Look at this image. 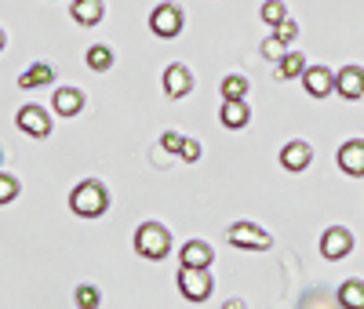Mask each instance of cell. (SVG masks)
Here are the masks:
<instances>
[{
  "label": "cell",
  "mask_w": 364,
  "mask_h": 309,
  "mask_svg": "<svg viewBox=\"0 0 364 309\" xmlns=\"http://www.w3.org/2000/svg\"><path fill=\"white\" fill-rule=\"evenodd\" d=\"M273 33H277V37H281L284 44H291V40H295V33H299V26H295L291 18H284L281 26H273Z\"/></svg>",
  "instance_id": "cell-26"
},
{
  "label": "cell",
  "mask_w": 364,
  "mask_h": 309,
  "mask_svg": "<svg viewBox=\"0 0 364 309\" xmlns=\"http://www.w3.org/2000/svg\"><path fill=\"white\" fill-rule=\"evenodd\" d=\"M310 146L306 142H288L284 149H281V168L284 171H306L310 168Z\"/></svg>",
  "instance_id": "cell-11"
},
{
  "label": "cell",
  "mask_w": 364,
  "mask_h": 309,
  "mask_svg": "<svg viewBox=\"0 0 364 309\" xmlns=\"http://www.w3.org/2000/svg\"><path fill=\"white\" fill-rule=\"evenodd\" d=\"M178 262H182V266H200V269H208V266H211V247H208L204 240H190V244H182Z\"/></svg>",
  "instance_id": "cell-14"
},
{
  "label": "cell",
  "mask_w": 364,
  "mask_h": 309,
  "mask_svg": "<svg viewBox=\"0 0 364 309\" xmlns=\"http://www.w3.org/2000/svg\"><path fill=\"white\" fill-rule=\"evenodd\" d=\"M70 207H73V215H80V219H99V215H106V207H109V197L95 178H87L70 193Z\"/></svg>",
  "instance_id": "cell-1"
},
{
  "label": "cell",
  "mask_w": 364,
  "mask_h": 309,
  "mask_svg": "<svg viewBox=\"0 0 364 309\" xmlns=\"http://www.w3.org/2000/svg\"><path fill=\"white\" fill-rule=\"evenodd\" d=\"M135 251L142 259H164L171 251V237L161 222H142L135 229Z\"/></svg>",
  "instance_id": "cell-2"
},
{
  "label": "cell",
  "mask_w": 364,
  "mask_h": 309,
  "mask_svg": "<svg viewBox=\"0 0 364 309\" xmlns=\"http://www.w3.org/2000/svg\"><path fill=\"white\" fill-rule=\"evenodd\" d=\"M306 73V58L302 55H295V51H288L281 62H277V77H284V80H291V77H302Z\"/></svg>",
  "instance_id": "cell-18"
},
{
  "label": "cell",
  "mask_w": 364,
  "mask_h": 309,
  "mask_svg": "<svg viewBox=\"0 0 364 309\" xmlns=\"http://www.w3.org/2000/svg\"><path fill=\"white\" fill-rule=\"evenodd\" d=\"M219 116H223V128H245V124H248V106H245V99H226Z\"/></svg>",
  "instance_id": "cell-16"
},
{
  "label": "cell",
  "mask_w": 364,
  "mask_h": 309,
  "mask_svg": "<svg viewBox=\"0 0 364 309\" xmlns=\"http://www.w3.org/2000/svg\"><path fill=\"white\" fill-rule=\"evenodd\" d=\"M77 305H87V309H91V305H99V291H95V288H87V284L77 288Z\"/></svg>",
  "instance_id": "cell-27"
},
{
  "label": "cell",
  "mask_w": 364,
  "mask_h": 309,
  "mask_svg": "<svg viewBox=\"0 0 364 309\" xmlns=\"http://www.w3.org/2000/svg\"><path fill=\"white\" fill-rule=\"evenodd\" d=\"M336 161H339V168H343L350 178H360V175H364V142H360V139H353V142H343Z\"/></svg>",
  "instance_id": "cell-9"
},
{
  "label": "cell",
  "mask_w": 364,
  "mask_h": 309,
  "mask_svg": "<svg viewBox=\"0 0 364 309\" xmlns=\"http://www.w3.org/2000/svg\"><path fill=\"white\" fill-rule=\"evenodd\" d=\"M230 244H233V247H245V251H266V247L273 244V237H269L262 226L233 222V226H230Z\"/></svg>",
  "instance_id": "cell-4"
},
{
  "label": "cell",
  "mask_w": 364,
  "mask_h": 309,
  "mask_svg": "<svg viewBox=\"0 0 364 309\" xmlns=\"http://www.w3.org/2000/svg\"><path fill=\"white\" fill-rule=\"evenodd\" d=\"M51 106H55L58 116H77L80 106H84V95H80V91H73V87H58L55 99H51Z\"/></svg>",
  "instance_id": "cell-13"
},
{
  "label": "cell",
  "mask_w": 364,
  "mask_h": 309,
  "mask_svg": "<svg viewBox=\"0 0 364 309\" xmlns=\"http://www.w3.org/2000/svg\"><path fill=\"white\" fill-rule=\"evenodd\" d=\"M350 251H353V237H350V229L331 226L328 233H321V255H324V259H343V255H350Z\"/></svg>",
  "instance_id": "cell-8"
},
{
  "label": "cell",
  "mask_w": 364,
  "mask_h": 309,
  "mask_svg": "<svg viewBox=\"0 0 364 309\" xmlns=\"http://www.w3.org/2000/svg\"><path fill=\"white\" fill-rule=\"evenodd\" d=\"M0 48H4V33H0Z\"/></svg>",
  "instance_id": "cell-29"
},
{
  "label": "cell",
  "mask_w": 364,
  "mask_h": 309,
  "mask_svg": "<svg viewBox=\"0 0 364 309\" xmlns=\"http://www.w3.org/2000/svg\"><path fill=\"white\" fill-rule=\"evenodd\" d=\"M164 91H168V99H182V95H190V70L186 66H168L164 70Z\"/></svg>",
  "instance_id": "cell-12"
},
{
  "label": "cell",
  "mask_w": 364,
  "mask_h": 309,
  "mask_svg": "<svg viewBox=\"0 0 364 309\" xmlns=\"http://www.w3.org/2000/svg\"><path fill=\"white\" fill-rule=\"evenodd\" d=\"M336 91H339L346 102L360 99V95H364V70H357V66L339 70V73H336Z\"/></svg>",
  "instance_id": "cell-10"
},
{
  "label": "cell",
  "mask_w": 364,
  "mask_h": 309,
  "mask_svg": "<svg viewBox=\"0 0 364 309\" xmlns=\"http://www.w3.org/2000/svg\"><path fill=\"white\" fill-rule=\"evenodd\" d=\"M161 146H164L168 153H178V149H182V135H175V131H164V135H161Z\"/></svg>",
  "instance_id": "cell-28"
},
{
  "label": "cell",
  "mask_w": 364,
  "mask_h": 309,
  "mask_svg": "<svg viewBox=\"0 0 364 309\" xmlns=\"http://www.w3.org/2000/svg\"><path fill=\"white\" fill-rule=\"evenodd\" d=\"M339 302H343V305H350V309H364V284L346 281V284L339 288Z\"/></svg>",
  "instance_id": "cell-20"
},
{
  "label": "cell",
  "mask_w": 364,
  "mask_h": 309,
  "mask_svg": "<svg viewBox=\"0 0 364 309\" xmlns=\"http://www.w3.org/2000/svg\"><path fill=\"white\" fill-rule=\"evenodd\" d=\"M284 48H288V44H284V40H281L277 33H273V37H266V40H262V55H266V58H273V62H281V58L288 55Z\"/></svg>",
  "instance_id": "cell-22"
},
{
  "label": "cell",
  "mask_w": 364,
  "mask_h": 309,
  "mask_svg": "<svg viewBox=\"0 0 364 309\" xmlns=\"http://www.w3.org/2000/svg\"><path fill=\"white\" fill-rule=\"evenodd\" d=\"M73 22L99 26L102 22V0H73Z\"/></svg>",
  "instance_id": "cell-15"
},
{
  "label": "cell",
  "mask_w": 364,
  "mask_h": 309,
  "mask_svg": "<svg viewBox=\"0 0 364 309\" xmlns=\"http://www.w3.org/2000/svg\"><path fill=\"white\" fill-rule=\"evenodd\" d=\"M149 29H154L157 37H164V40L178 37L182 33V11L175 4H157L154 15H149Z\"/></svg>",
  "instance_id": "cell-5"
},
{
  "label": "cell",
  "mask_w": 364,
  "mask_h": 309,
  "mask_svg": "<svg viewBox=\"0 0 364 309\" xmlns=\"http://www.w3.org/2000/svg\"><path fill=\"white\" fill-rule=\"evenodd\" d=\"M245 91H248L245 77H226L223 80V99H245Z\"/></svg>",
  "instance_id": "cell-23"
},
{
  "label": "cell",
  "mask_w": 364,
  "mask_h": 309,
  "mask_svg": "<svg viewBox=\"0 0 364 309\" xmlns=\"http://www.w3.org/2000/svg\"><path fill=\"white\" fill-rule=\"evenodd\" d=\"M302 87H306L310 99H324L336 91V73H331L328 66H306V73H302Z\"/></svg>",
  "instance_id": "cell-7"
},
{
  "label": "cell",
  "mask_w": 364,
  "mask_h": 309,
  "mask_svg": "<svg viewBox=\"0 0 364 309\" xmlns=\"http://www.w3.org/2000/svg\"><path fill=\"white\" fill-rule=\"evenodd\" d=\"M178 291L190 302H208L211 295V276L200 266H178Z\"/></svg>",
  "instance_id": "cell-3"
},
{
  "label": "cell",
  "mask_w": 364,
  "mask_h": 309,
  "mask_svg": "<svg viewBox=\"0 0 364 309\" xmlns=\"http://www.w3.org/2000/svg\"><path fill=\"white\" fill-rule=\"evenodd\" d=\"M15 124H18V131L33 135V139H48V131H51V116L41 106H22L18 116H15Z\"/></svg>",
  "instance_id": "cell-6"
},
{
  "label": "cell",
  "mask_w": 364,
  "mask_h": 309,
  "mask_svg": "<svg viewBox=\"0 0 364 309\" xmlns=\"http://www.w3.org/2000/svg\"><path fill=\"white\" fill-rule=\"evenodd\" d=\"M51 77H55V73H51L48 62H37V66H29V70L18 77V87H26V91H29V87H44V84H51Z\"/></svg>",
  "instance_id": "cell-17"
},
{
  "label": "cell",
  "mask_w": 364,
  "mask_h": 309,
  "mask_svg": "<svg viewBox=\"0 0 364 309\" xmlns=\"http://www.w3.org/2000/svg\"><path fill=\"white\" fill-rule=\"evenodd\" d=\"M284 18H288V11H284L281 0H266V4H262V22L266 26H281Z\"/></svg>",
  "instance_id": "cell-21"
},
{
  "label": "cell",
  "mask_w": 364,
  "mask_h": 309,
  "mask_svg": "<svg viewBox=\"0 0 364 309\" xmlns=\"http://www.w3.org/2000/svg\"><path fill=\"white\" fill-rule=\"evenodd\" d=\"M84 58H87V66H91V70H99V73H106V70L113 66V51H109L106 44L87 48V55H84Z\"/></svg>",
  "instance_id": "cell-19"
},
{
  "label": "cell",
  "mask_w": 364,
  "mask_h": 309,
  "mask_svg": "<svg viewBox=\"0 0 364 309\" xmlns=\"http://www.w3.org/2000/svg\"><path fill=\"white\" fill-rule=\"evenodd\" d=\"M178 157H182V161H190V164H193V161H200V142H197V139H182Z\"/></svg>",
  "instance_id": "cell-25"
},
{
  "label": "cell",
  "mask_w": 364,
  "mask_h": 309,
  "mask_svg": "<svg viewBox=\"0 0 364 309\" xmlns=\"http://www.w3.org/2000/svg\"><path fill=\"white\" fill-rule=\"evenodd\" d=\"M18 197V182L11 175H0V204H11Z\"/></svg>",
  "instance_id": "cell-24"
}]
</instances>
